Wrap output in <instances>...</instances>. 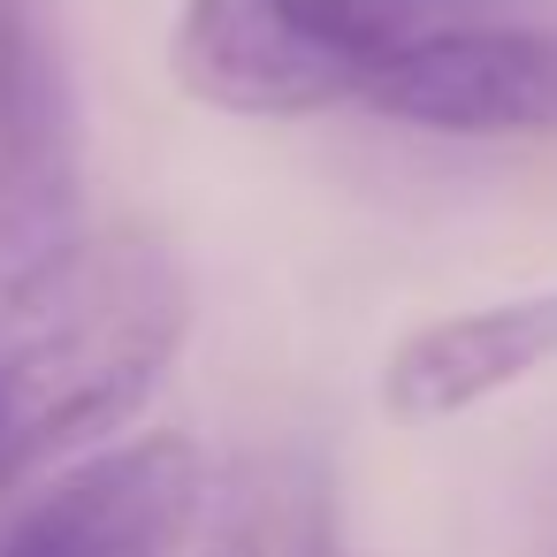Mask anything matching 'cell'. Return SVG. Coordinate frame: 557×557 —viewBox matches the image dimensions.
<instances>
[{
	"label": "cell",
	"mask_w": 557,
	"mask_h": 557,
	"mask_svg": "<svg viewBox=\"0 0 557 557\" xmlns=\"http://www.w3.org/2000/svg\"><path fill=\"white\" fill-rule=\"evenodd\" d=\"M496 0H184L169 70L199 108L298 123L359 108L374 70L428 24L488 16Z\"/></svg>",
	"instance_id": "cell-2"
},
{
	"label": "cell",
	"mask_w": 557,
	"mask_h": 557,
	"mask_svg": "<svg viewBox=\"0 0 557 557\" xmlns=\"http://www.w3.org/2000/svg\"><path fill=\"white\" fill-rule=\"evenodd\" d=\"M199 504H207L199 443L138 435L32 488L0 527V557H184Z\"/></svg>",
	"instance_id": "cell-4"
},
{
	"label": "cell",
	"mask_w": 557,
	"mask_h": 557,
	"mask_svg": "<svg viewBox=\"0 0 557 557\" xmlns=\"http://www.w3.org/2000/svg\"><path fill=\"white\" fill-rule=\"evenodd\" d=\"M359 108L443 138H542L557 131V32L481 16L428 24L374 70Z\"/></svg>",
	"instance_id": "cell-5"
},
{
	"label": "cell",
	"mask_w": 557,
	"mask_h": 557,
	"mask_svg": "<svg viewBox=\"0 0 557 557\" xmlns=\"http://www.w3.org/2000/svg\"><path fill=\"white\" fill-rule=\"evenodd\" d=\"M549 557H557V542H549Z\"/></svg>",
	"instance_id": "cell-8"
},
{
	"label": "cell",
	"mask_w": 557,
	"mask_h": 557,
	"mask_svg": "<svg viewBox=\"0 0 557 557\" xmlns=\"http://www.w3.org/2000/svg\"><path fill=\"white\" fill-rule=\"evenodd\" d=\"M214 557H336V496L306 450H260L214 527Z\"/></svg>",
	"instance_id": "cell-7"
},
{
	"label": "cell",
	"mask_w": 557,
	"mask_h": 557,
	"mask_svg": "<svg viewBox=\"0 0 557 557\" xmlns=\"http://www.w3.org/2000/svg\"><path fill=\"white\" fill-rule=\"evenodd\" d=\"M85 123L54 0H0V283L77 237Z\"/></svg>",
	"instance_id": "cell-3"
},
{
	"label": "cell",
	"mask_w": 557,
	"mask_h": 557,
	"mask_svg": "<svg viewBox=\"0 0 557 557\" xmlns=\"http://www.w3.org/2000/svg\"><path fill=\"white\" fill-rule=\"evenodd\" d=\"M191 283L153 230H77L0 283V496L108 443L176 367Z\"/></svg>",
	"instance_id": "cell-1"
},
{
	"label": "cell",
	"mask_w": 557,
	"mask_h": 557,
	"mask_svg": "<svg viewBox=\"0 0 557 557\" xmlns=\"http://www.w3.org/2000/svg\"><path fill=\"white\" fill-rule=\"evenodd\" d=\"M542 367H557V290L458 306L389 344L382 412L397 428H435V420H458V412L534 382Z\"/></svg>",
	"instance_id": "cell-6"
}]
</instances>
